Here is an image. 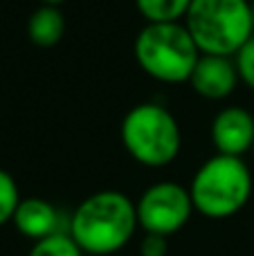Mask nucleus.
<instances>
[{"label": "nucleus", "mask_w": 254, "mask_h": 256, "mask_svg": "<svg viewBox=\"0 0 254 256\" xmlns=\"http://www.w3.org/2000/svg\"><path fill=\"white\" fill-rule=\"evenodd\" d=\"M135 202L122 191H97L81 200L70 218V236L84 252L104 256L122 250L138 230Z\"/></svg>", "instance_id": "1"}, {"label": "nucleus", "mask_w": 254, "mask_h": 256, "mask_svg": "<svg viewBox=\"0 0 254 256\" xmlns=\"http://www.w3.org/2000/svg\"><path fill=\"white\" fill-rule=\"evenodd\" d=\"M184 27L200 54L234 56L254 34L252 4L248 0H192Z\"/></svg>", "instance_id": "2"}, {"label": "nucleus", "mask_w": 254, "mask_h": 256, "mask_svg": "<svg viewBox=\"0 0 254 256\" xmlns=\"http://www.w3.org/2000/svg\"><path fill=\"white\" fill-rule=\"evenodd\" d=\"M133 52L138 66L162 84L189 81L200 58L184 22H146L135 38Z\"/></svg>", "instance_id": "3"}, {"label": "nucleus", "mask_w": 254, "mask_h": 256, "mask_svg": "<svg viewBox=\"0 0 254 256\" xmlns=\"http://www.w3.org/2000/svg\"><path fill=\"white\" fill-rule=\"evenodd\" d=\"M194 209L207 218H230L252 196V173L241 158L216 153L196 171L189 184Z\"/></svg>", "instance_id": "4"}, {"label": "nucleus", "mask_w": 254, "mask_h": 256, "mask_svg": "<svg viewBox=\"0 0 254 256\" xmlns=\"http://www.w3.org/2000/svg\"><path fill=\"white\" fill-rule=\"evenodd\" d=\"M122 144L144 166H166L182 146L176 117L160 104H138L122 122Z\"/></svg>", "instance_id": "5"}, {"label": "nucleus", "mask_w": 254, "mask_h": 256, "mask_svg": "<svg viewBox=\"0 0 254 256\" xmlns=\"http://www.w3.org/2000/svg\"><path fill=\"white\" fill-rule=\"evenodd\" d=\"M138 209V225L146 234L171 236L187 225L194 212L192 194L178 182H156L151 184L140 200L135 202Z\"/></svg>", "instance_id": "6"}, {"label": "nucleus", "mask_w": 254, "mask_h": 256, "mask_svg": "<svg viewBox=\"0 0 254 256\" xmlns=\"http://www.w3.org/2000/svg\"><path fill=\"white\" fill-rule=\"evenodd\" d=\"M212 142L220 155L241 158L254 146V117L241 106L223 108L212 122Z\"/></svg>", "instance_id": "7"}, {"label": "nucleus", "mask_w": 254, "mask_h": 256, "mask_svg": "<svg viewBox=\"0 0 254 256\" xmlns=\"http://www.w3.org/2000/svg\"><path fill=\"white\" fill-rule=\"evenodd\" d=\"M189 84L205 99H225L236 88L238 72L232 56L200 54L192 76H189Z\"/></svg>", "instance_id": "8"}, {"label": "nucleus", "mask_w": 254, "mask_h": 256, "mask_svg": "<svg viewBox=\"0 0 254 256\" xmlns=\"http://www.w3.org/2000/svg\"><path fill=\"white\" fill-rule=\"evenodd\" d=\"M12 222L22 236L36 243L58 232V212L43 198H22L14 212Z\"/></svg>", "instance_id": "9"}, {"label": "nucleus", "mask_w": 254, "mask_h": 256, "mask_svg": "<svg viewBox=\"0 0 254 256\" xmlns=\"http://www.w3.org/2000/svg\"><path fill=\"white\" fill-rule=\"evenodd\" d=\"M66 34V20L58 7L54 4H40L27 20V36L38 48H52Z\"/></svg>", "instance_id": "10"}, {"label": "nucleus", "mask_w": 254, "mask_h": 256, "mask_svg": "<svg viewBox=\"0 0 254 256\" xmlns=\"http://www.w3.org/2000/svg\"><path fill=\"white\" fill-rule=\"evenodd\" d=\"M146 22H180L187 16L192 0H135Z\"/></svg>", "instance_id": "11"}, {"label": "nucleus", "mask_w": 254, "mask_h": 256, "mask_svg": "<svg viewBox=\"0 0 254 256\" xmlns=\"http://www.w3.org/2000/svg\"><path fill=\"white\" fill-rule=\"evenodd\" d=\"M27 256H84V250L76 245L70 234L56 232L48 238L36 240Z\"/></svg>", "instance_id": "12"}, {"label": "nucleus", "mask_w": 254, "mask_h": 256, "mask_svg": "<svg viewBox=\"0 0 254 256\" xmlns=\"http://www.w3.org/2000/svg\"><path fill=\"white\" fill-rule=\"evenodd\" d=\"M20 194H18L16 180L9 176L7 171L0 168V227L14 218L18 202H20Z\"/></svg>", "instance_id": "13"}, {"label": "nucleus", "mask_w": 254, "mask_h": 256, "mask_svg": "<svg viewBox=\"0 0 254 256\" xmlns=\"http://www.w3.org/2000/svg\"><path fill=\"white\" fill-rule=\"evenodd\" d=\"M234 66H236L238 79L254 90V34L246 40L241 50L234 54Z\"/></svg>", "instance_id": "14"}, {"label": "nucleus", "mask_w": 254, "mask_h": 256, "mask_svg": "<svg viewBox=\"0 0 254 256\" xmlns=\"http://www.w3.org/2000/svg\"><path fill=\"white\" fill-rule=\"evenodd\" d=\"M166 252H169L166 236L146 234L140 243V256H166Z\"/></svg>", "instance_id": "15"}, {"label": "nucleus", "mask_w": 254, "mask_h": 256, "mask_svg": "<svg viewBox=\"0 0 254 256\" xmlns=\"http://www.w3.org/2000/svg\"><path fill=\"white\" fill-rule=\"evenodd\" d=\"M43 4H54V7H58L61 2H66V0H40Z\"/></svg>", "instance_id": "16"}, {"label": "nucleus", "mask_w": 254, "mask_h": 256, "mask_svg": "<svg viewBox=\"0 0 254 256\" xmlns=\"http://www.w3.org/2000/svg\"><path fill=\"white\" fill-rule=\"evenodd\" d=\"M252 20H254V4H252Z\"/></svg>", "instance_id": "17"}, {"label": "nucleus", "mask_w": 254, "mask_h": 256, "mask_svg": "<svg viewBox=\"0 0 254 256\" xmlns=\"http://www.w3.org/2000/svg\"><path fill=\"white\" fill-rule=\"evenodd\" d=\"M252 153H254V146H252Z\"/></svg>", "instance_id": "18"}]
</instances>
